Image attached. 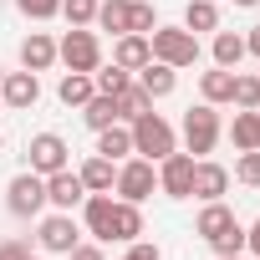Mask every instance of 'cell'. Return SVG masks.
<instances>
[{
	"label": "cell",
	"mask_w": 260,
	"mask_h": 260,
	"mask_svg": "<svg viewBox=\"0 0 260 260\" xmlns=\"http://www.w3.org/2000/svg\"><path fill=\"white\" fill-rule=\"evenodd\" d=\"M92 92H97L92 72H67V77H61V87H56V97H61L67 107H87V102H92Z\"/></svg>",
	"instance_id": "cell-20"
},
{
	"label": "cell",
	"mask_w": 260,
	"mask_h": 260,
	"mask_svg": "<svg viewBox=\"0 0 260 260\" xmlns=\"http://www.w3.org/2000/svg\"><path fill=\"white\" fill-rule=\"evenodd\" d=\"M82 199H87V184H82L72 169H56V174L46 179V204H56L61 214H72Z\"/></svg>",
	"instance_id": "cell-11"
},
{
	"label": "cell",
	"mask_w": 260,
	"mask_h": 260,
	"mask_svg": "<svg viewBox=\"0 0 260 260\" xmlns=\"http://www.w3.org/2000/svg\"><path fill=\"white\" fill-rule=\"evenodd\" d=\"M82 117H87V127H92V133H102V127L122 122V112H117V97H107V92H92V102L82 107Z\"/></svg>",
	"instance_id": "cell-19"
},
{
	"label": "cell",
	"mask_w": 260,
	"mask_h": 260,
	"mask_svg": "<svg viewBox=\"0 0 260 260\" xmlns=\"http://www.w3.org/2000/svg\"><path fill=\"white\" fill-rule=\"evenodd\" d=\"M158 21H153V6H148V0H133V6H127V31H133V36H148Z\"/></svg>",
	"instance_id": "cell-32"
},
{
	"label": "cell",
	"mask_w": 260,
	"mask_h": 260,
	"mask_svg": "<svg viewBox=\"0 0 260 260\" xmlns=\"http://www.w3.org/2000/svg\"><path fill=\"white\" fill-rule=\"evenodd\" d=\"M117 112H122V122H133V117H143V112H153V97L138 87V82H127L122 92H117Z\"/></svg>",
	"instance_id": "cell-26"
},
{
	"label": "cell",
	"mask_w": 260,
	"mask_h": 260,
	"mask_svg": "<svg viewBox=\"0 0 260 260\" xmlns=\"http://www.w3.org/2000/svg\"><path fill=\"white\" fill-rule=\"evenodd\" d=\"M67 138L61 133H36L31 143H26V158H31V174H41V179H51L56 169H67Z\"/></svg>",
	"instance_id": "cell-7"
},
{
	"label": "cell",
	"mask_w": 260,
	"mask_h": 260,
	"mask_svg": "<svg viewBox=\"0 0 260 260\" xmlns=\"http://www.w3.org/2000/svg\"><path fill=\"white\" fill-rule=\"evenodd\" d=\"M112 184H117V194H122L127 204H143V199L158 189V169H153L148 158H127V164L117 169V179H112Z\"/></svg>",
	"instance_id": "cell-6"
},
{
	"label": "cell",
	"mask_w": 260,
	"mask_h": 260,
	"mask_svg": "<svg viewBox=\"0 0 260 260\" xmlns=\"http://www.w3.org/2000/svg\"><path fill=\"white\" fill-rule=\"evenodd\" d=\"M148 46H153V61H164V67H174V72L199 61V36L184 31V26H153V31H148Z\"/></svg>",
	"instance_id": "cell-1"
},
{
	"label": "cell",
	"mask_w": 260,
	"mask_h": 260,
	"mask_svg": "<svg viewBox=\"0 0 260 260\" xmlns=\"http://www.w3.org/2000/svg\"><path fill=\"white\" fill-rule=\"evenodd\" d=\"M26 255H31V250H26L21 240H6V245H0V260H26Z\"/></svg>",
	"instance_id": "cell-37"
},
{
	"label": "cell",
	"mask_w": 260,
	"mask_h": 260,
	"mask_svg": "<svg viewBox=\"0 0 260 260\" xmlns=\"http://www.w3.org/2000/svg\"><path fill=\"white\" fill-rule=\"evenodd\" d=\"M6 204H11V214L16 219H36L41 209H46V179L41 174H16L11 184H6Z\"/></svg>",
	"instance_id": "cell-4"
},
{
	"label": "cell",
	"mask_w": 260,
	"mask_h": 260,
	"mask_svg": "<svg viewBox=\"0 0 260 260\" xmlns=\"http://www.w3.org/2000/svg\"><path fill=\"white\" fill-rule=\"evenodd\" d=\"M56 56L67 61V72H97L102 67V46L87 26H72L61 41H56Z\"/></svg>",
	"instance_id": "cell-3"
},
{
	"label": "cell",
	"mask_w": 260,
	"mask_h": 260,
	"mask_svg": "<svg viewBox=\"0 0 260 260\" xmlns=\"http://www.w3.org/2000/svg\"><path fill=\"white\" fill-rule=\"evenodd\" d=\"M245 250H250V255H255V260H260V219H255V224H250V230H245Z\"/></svg>",
	"instance_id": "cell-38"
},
{
	"label": "cell",
	"mask_w": 260,
	"mask_h": 260,
	"mask_svg": "<svg viewBox=\"0 0 260 260\" xmlns=\"http://www.w3.org/2000/svg\"><path fill=\"white\" fill-rule=\"evenodd\" d=\"M209 245H214V255H245V224L235 219V224H230V230H219Z\"/></svg>",
	"instance_id": "cell-29"
},
{
	"label": "cell",
	"mask_w": 260,
	"mask_h": 260,
	"mask_svg": "<svg viewBox=\"0 0 260 260\" xmlns=\"http://www.w3.org/2000/svg\"><path fill=\"white\" fill-rule=\"evenodd\" d=\"M0 102L16 107V112H31L41 102V82L36 72H6V82H0Z\"/></svg>",
	"instance_id": "cell-10"
},
{
	"label": "cell",
	"mask_w": 260,
	"mask_h": 260,
	"mask_svg": "<svg viewBox=\"0 0 260 260\" xmlns=\"http://www.w3.org/2000/svg\"><path fill=\"white\" fill-rule=\"evenodd\" d=\"M82 219H87V235L97 245L112 240V194H87L82 199Z\"/></svg>",
	"instance_id": "cell-13"
},
{
	"label": "cell",
	"mask_w": 260,
	"mask_h": 260,
	"mask_svg": "<svg viewBox=\"0 0 260 260\" xmlns=\"http://www.w3.org/2000/svg\"><path fill=\"white\" fill-rule=\"evenodd\" d=\"M51 61H56V41H51L46 31H31V36L21 41V67H26V72H46Z\"/></svg>",
	"instance_id": "cell-15"
},
{
	"label": "cell",
	"mask_w": 260,
	"mask_h": 260,
	"mask_svg": "<svg viewBox=\"0 0 260 260\" xmlns=\"http://www.w3.org/2000/svg\"><path fill=\"white\" fill-rule=\"evenodd\" d=\"M158 189L169 199H194V153H169L158 158Z\"/></svg>",
	"instance_id": "cell-8"
},
{
	"label": "cell",
	"mask_w": 260,
	"mask_h": 260,
	"mask_svg": "<svg viewBox=\"0 0 260 260\" xmlns=\"http://www.w3.org/2000/svg\"><path fill=\"white\" fill-rule=\"evenodd\" d=\"M230 224H235V214H230L219 199H209V204L199 209V224H194V230H199L204 240H214V235H219V230H230Z\"/></svg>",
	"instance_id": "cell-27"
},
{
	"label": "cell",
	"mask_w": 260,
	"mask_h": 260,
	"mask_svg": "<svg viewBox=\"0 0 260 260\" xmlns=\"http://www.w3.org/2000/svg\"><path fill=\"white\" fill-rule=\"evenodd\" d=\"M245 51H255V56H260V26H255V31L245 36Z\"/></svg>",
	"instance_id": "cell-40"
},
{
	"label": "cell",
	"mask_w": 260,
	"mask_h": 260,
	"mask_svg": "<svg viewBox=\"0 0 260 260\" xmlns=\"http://www.w3.org/2000/svg\"><path fill=\"white\" fill-rule=\"evenodd\" d=\"M61 16H67V26H92L97 21V0H61Z\"/></svg>",
	"instance_id": "cell-33"
},
{
	"label": "cell",
	"mask_w": 260,
	"mask_h": 260,
	"mask_svg": "<svg viewBox=\"0 0 260 260\" xmlns=\"http://www.w3.org/2000/svg\"><path fill=\"white\" fill-rule=\"evenodd\" d=\"M0 153H6V138H0Z\"/></svg>",
	"instance_id": "cell-44"
},
{
	"label": "cell",
	"mask_w": 260,
	"mask_h": 260,
	"mask_svg": "<svg viewBox=\"0 0 260 260\" xmlns=\"http://www.w3.org/2000/svg\"><path fill=\"white\" fill-rule=\"evenodd\" d=\"M92 82H97V92H107V97H117V92H122V87H127V82H133V77H127V72H122V67H117V61H112V67H107V72H102V67H97V72H92Z\"/></svg>",
	"instance_id": "cell-30"
},
{
	"label": "cell",
	"mask_w": 260,
	"mask_h": 260,
	"mask_svg": "<svg viewBox=\"0 0 260 260\" xmlns=\"http://www.w3.org/2000/svg\"><path fill=\"white\" fill-rule=\"evenodd\" d=\"M230 189V169L224 164H209V158H194V199H224Z\"/></svg>",
	"instance_id": "cell-12"
},
{
	"label": "cell",
	"mask_w": 260,
	"mask_h": 260,
	"mask_svg": "<svg viewBox=\"0 0 260 260\" xmlns=\"http://www.w3.org/2000/svg\"><path fill=\"white\" fill-rule=\"evenodd\" d=\"M235 6H245V11H250V6H260V0H235Z\"/></svg>",
	"instance_id": "cell-42"
},
{
	"label": "cell",
	"mask_w": 260,
	"mask_h": 260,
	"mask_svg": "<svg viewBox=\"0 0 260 260\" xmlns=\"http://www.w3.org/2000/svg\"><path fill=\"white\" fill-rule=\"evenodd\" d=\"M77 179L87 184V194H112V179H117V169H112V158H102V153H92L82 169H77Z\"/></svg>",
	"instance_id": "cell-18"
},
{
	"label": "cell",
	"mask_w": 260,
	"mask_h": 260,
	"mask_svg": "<svg viewBox=\"0 0 260 260\" xmlns=\"http://www.w3.org/2000/svg\"><path fill=\"white\" fill-rule=\"evenodd\" d=\"M199 92H204V102H209V107H224V102H235V72H230V67H214V72H204V77H199Z\"/></svg>",
	"instance_id": "cell-17"
},
{
	"label": "cell",
	"mask_w": 260,
	"mask_h": 260,
	"mask_svg": "<svg viewBox=\"0 0 260 260\" xmlns=\"http://www.w3.org/2000/svg\"><path fill=\"white\" fill-rule=\"evenodd\" d=\"M97 153H102V158H112V164H117V158H127V153H133V127H117V122H112V127H102V133H97Z\"/></svg>",
	"instance_id": "cell-22"
},
{
	"label": "cell",
	"mask_w": 260,
	"mask_h": 260,
	"mask_svg": "<svg viewBox=\"0 0 260 260\" xmlns=\"http://www.w3.org/2000/svg\"><path fill=\"white\" fill-rule=\"evenodd\" d=\"M219 260H245V255H219Z\"/></svg>",
	"instance_id": "cell-43"
},
{
	"label": "cell",
	"mask_w": 260,
	"mask_h": 260,
	"mask_svg": "<svg viewBox=\"0 0 260 260\" xmlns=\"http://www.w3.org/2000/svg\"><path fill=\"white\" fill-rule=\"evenodd\" d=\"M0 82H6V72H0Z\"/></svg>",
	"instance_id": "cell-46"
},
{
	"label": "cell",
	"mask_w": 260,
	"mask_h": 260,
	"mask_svg": "<svg viewBox=\"0 0 260 260\" xmlns=\"http://www.w3.org/2000/svg\"><path fill=\"white\" fill-rule=\"evenodd\" d=\"M36 240H41V250H46V255H72V250L82 245V230H77V219H72V214H61V209H56V214H46V219H41V235H36Z\"/></svg>",
	"instance_id": "cell-9"
},
{
	"label": "cell",
	"mask_w": 260,
	"mask_h": 260,
	"mask_svg": "<svg viewBox=\"0 0 260 260\" xmlns=\"http://www.w3.org/2000/svg\"><path fill=\"white\" fill-rule=\"evenodd\" d=\"M235 179L250 184V189H260V148H245V153L235 158Z\"/></svg>",
	"instance_id": "cell-31"
},
{
	"label": "cell",
	"mask_w": 260,
	"mask_h": 260,
	"mask_svg": "<svg viewBox=\"0 0 260 260\" xmlns=\"http://www.w3.org/2000/svg\"><path fill=\"white\" fill-rule=\"evenodd\" d=\"M184 143H189L194 158L214 153V143H219V112H214L209 102H199V107L184 112Z\"/></svg>",
	"instance_id": "cell-5"
},
{
	"label": "cell",
	"mask_w": 260,
	"mask_h": 260,
	"mask_svg": "<svg viewBox=\"0 0 260 260\" xmlns=\"http://www.w3.org/2000/svg\"><path fill=\"white\" fill-rule=\"evenodd\" d=\"M127 6L133 0H97V26L112 36H127Z\"/></svg>",
	"instance_id": "cell-25"
},
{
	"label": "cell",
	"mask_w": 260,
	"mask_h": 260,
	"mask_svg": "<svg viewBox=\"0 0 260 260\" xmlns=\"http://www.w3.org/2000/svg\"><path fill=\"white\" fill-rule=\"evenodd\" d=\"M127 260H164V250L153 240H133V250H127Z\"/></svg>",
	"instance_id": "cell-36"
},
{
	"label": "cell",
	"mask_w": 260,
	"mask_h": 260,
	"mask_svg": "<svg viewBox=\"0 0 260 260\" xmlns=\"http://www.w3.org/2000/svg\"><path fill=\"white\" fill-rule=\"evenodd\" d=\"M138 235H143V214H138V204L117 199V204H112V240H127V245H133Z\"/></svg>",
	"instance_id": "cell-21"
},
{
	"label": "cell",
	"mask_w": 260,
	"mask_h": 260,
	"mask_svg": "<svg viewBox=\"0 0 260 260\" xmlns=\"http://www.w3.org/2000/svg\"><path fill=\"white\" fill-rule=\"evenodd\" d=\"M235 107H260V77H240L235 72Z\"/></svg>",
	"instance_id": "cell-34"
},
{
	"label": "cell",
	"mask_w": 260,
	"mask_h": 260,
	"mask_svg": "<svg viewBox=\"0 0 260 260\" xmlns=\"http://www.w3.org/2000/svg\"><path fill=\"white\" fill-rule=\"evenodd\" d=\"M138 87L158 102V97H169V92L179 87V72H174V67H164V61H148V67H138Z\"/></svg>",
	"instance_id": "cell-16"
},
{
	"label": "cell",
	"mask_w": 260,
	"mask_h": 260,
	"mask_svg": "<svg viewBox=\"0 0 260 260\" xmlns=\"http://www.w3.org/2000/svg\"><path fill=\"white\" fill-rule=\"evenodd\" d=\"M245 61V36H235V31H214V67H240Z\"/></svg>",
	"instance_id": "cell-24"
},
{
	"label": "cell",
	"mask_w": 260,
	"mask_h": 260,
	"mask_svg": "<svg viewBox=\"0 0 260 260\" xmlns=\"http://www.w3.org/2000/svg\"><path fill=\"white\" fill-rule=\"evenodd\" d=\"M255 112L260 107H240L235 112V122H230V138H235V148L245 153V148H255Z\"/></svg>",
	"instance_id": "cell-28"
},
{
	"label": "cell",
	"mask_w": 260,
	"mask_h": 260,
	"mask_svg": "<svg viewBox=\"0 0 260 260\" xmlns=\"http://www.w3.org/2000/svg\"><path fill=\"white\" fill-rule=\"evenodd\" d=\"M184 31H219V6L214 0H189V11H184Z\"/></svg>",
	"instance_id": "cell-23"
},
{
	"label": "cell",
	"mask_w": 260,
	"mask_h": 260,
	"mask_svg": "<svg viewBox=\"0 0 260 260\" xmlns=\"http://www.w3.org/2000/svg\"><path fill=\"white\" fill-rule=\"evenodd\" d=\"M112 61L122 67V72H138V67H148L153 61V46H148V36H117V46H112Z\"/></svg>",
	"instance_id": "cell-14"
},
{
	"label": "cell",
	"mask_w": 260,
	"mask_h": 260,
	"mask_svg": "<svg viewBox=\"0 0 260 260\" xmlns=\"http://www.w3.org/2000/svg\"><path fill=\"white\" fill-rule=\"evenodd\" d=\"M133 153L148 158V164H158V158L174 153V127H169V117H158V112L133 117Z\"/></svg>",
	"instance_id": "cell-2"
},
{
	"label": "cell",
	"mask_w": 260,
	"mask_h": 260,
	"mask_svg": "<svg viewBox=\"0 0 260 260\" xmlns=\"http://www.w3.org/2000/svg\"><path fill=\"white\" fill-rule=\"evenodd\" d=\"M72 260H102V245H77Z\"/></svg>",
	"instance_id": "cell-39"
},
{
	"label": "cell",
	"mask_w": 260,
	"mask_h": 260,
	"mask_svg": "<svg viewBox=\"0 0 260 260\" xmlns=\"http://www.w3.org/2000/svg\"><path fill=\"white\" fill-rule=\"evenodd\" d=\"M16 11L31 21H51V16H61V0H16Z\"/></svg>",
	"instance_id": "cell-35"
},
{
	"label": "cell",
	"mask_w": 260,
	"mask_h": 260,
	"mask_svg": "<svg viewBox=\"0 0 260 260\" xmlns=\"http://www.w3.org/2000/svg\"><path fill=\"white\" fill-rule=\"evenodd\" d=\"M26 260H41V255H26Z\"/></svg>",
	"instance_id": "cell-45"
},
{
	"label": "cell",
	"mask_w": 260,
	"mask_h": 260,
	"mask_svg": "<svg viewBox=\"0 0 260 260\" xmlns=\"http://www.w3.org/2000/svg\"><path fill=\"white\" fill-rule=\"evenodd\" d=\"M255 148H260V112H255Z\"/></svg>",
	"instance_id": "cell-41"
}]
</instances>
